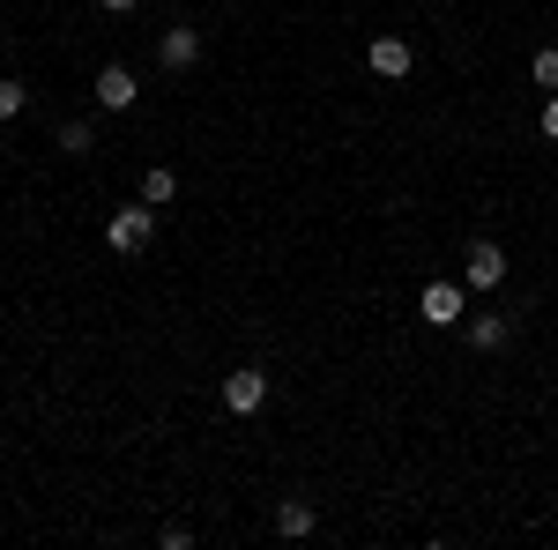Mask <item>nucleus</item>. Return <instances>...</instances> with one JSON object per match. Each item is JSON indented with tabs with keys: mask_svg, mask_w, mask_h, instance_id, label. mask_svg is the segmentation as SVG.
<instances>
[{
	"mask_svg": "<svg viewBox=\"0 0 558 550\" xmlns=\"http://www.w3.org/2000/svg\"><path fill=\"white\" fill-rule=\"evenodd\" d=\"M105 239H112V254H142V246L157 239V209H149V201H128V209L105 223Z\"/></svg>",
	"mask_w": 558,
	"mask_h": 550,
	"instance_id": "obj_1",
	"label": "nucleus"
},
{
	"mask_svg": "<svg viewBox=\"0 0 558 550\" xmlns=\"http://www.w3.org/2000/svg\"><path fill=\"white\" fill-rule=\"evenodd\" d=\"M462 283H470V291H499V283H507V254H499L492 239H470V254H462Z\"/></svg>",
	"mask_w": 558,
	"mask_h": 550,
	"instance_id": "obj_2",
	"label": "nucleus"
},
{
	"mask_svg": "<svg viewBox=\"0 0 558 550\" xmlns=\"http://www.w3.org/2000/svg\"><path fill=\"white\" fill-rule=\"evenodd\" d=\"M365 68H373L380 83H402V75L417 68V52H410V38H373L365 45Z\"/></svg>",
	"mask_w": 558,
	"mask_h": 550,
	"instance_id": "obj_3",
	"label": "nucleus"
},
{
	"mask_svg": "<svg viewBox=\"0 0 558 550\" xmlns=\"http://www.w3.org/2000/svg\"><path fill=\"white\" fill-rule=\"evenodd\" d=\"M260 402H268V380H260V365H239V372L223 380V410H231V417H254Z\"/></svg>",
	"mask_w": 558,
	"mask_h": 550,
	"instance_id": "obj_4",
	"label": "nucleus"
},
{
	"mask_svg": "<svg viewBox=\"0 0 558 550\" xmlns=\"http://www.w3.org/2000/svg\"><path fill=\"white\" fill-rule=\"evenodd\" d=\"M462 291H470V283H447V276H439V283H425L417 313H425L432 328H454V320H462Z\"/></svg>",
	"mask_w": 558,
	"mask_h": 550,
	"instance_id": "obj_5",
	"label": "nucleus"
},
{
	"mask_svg": "<svg viewBox=\"0 0 558 550\" xmlns=\"http://www.w3.org/2000/svg\"><path fill=\"white\" fill-rule=\"evenodd\" d=\"M134 97H142V83H134V68H120V60H112V68L97 75V105H105V112H128Z\"/></svg>",
	"mask_w": 558,
	"mask_h": 550,
	"instance_id": "obj_6",
	"label": "nucleus"
},
{
	"mask_svg": "<svg viewBox=\"0 0 558 550\" xmlns=\"http://www.w3.org/2000/svg\"><path fill=\"white\" fill-rule=\"evenodd\" d=\"M157 60H165V68H194V60H202V30H186V23H172V30H165V45H157Z\"/></svg>",
	"mask_w": 558,
	"mask_h": 550,
	"instance_id": "obj_7",
	"label": "nucleus"
},
{
	"mask_svg": "<svg viewBox=\"0 0 558 550\" xmlns=\"http://www.w3.org/2000/svg\"><path fill=\"white\" fill-rule=\"evenodd\" d=\"M313 528H320V513L305 506V499H283V506H276V536H291V543H299V536H313Z\"/></svg>",
	"mask_w": 558,
	"mask_h": 550,
	"instance_id": "obj_8",
	"label": "nucleus"
},
{
	"mask_svg": "<svg viewBox=\"0 0 558 550\" xmlns=\"http://www.w3.org/2000/svg\"><path fill=\"white\" fill-rule=\"evenodd\" d=\"M507 335H514V328H507L499 313H484V320H470V350H499Z\"/></svg>",
	"mask_w": 558,
	"mask_h": 550,
	"instance_id": "obj_9",
	"label": "nucleus"
},
{
	"mask_svg": "<svg viewBox=\"0 0 558 550\" xmlns=\"http://www.w3.org/2000/svg\"><path fill=\"white\" fill-rule=\"evenodd\" d=\"M172 194H179V171H165V164L142 171V201H149V209H157V201H172Z\"/></svg>",
	"mask_w": 558,
	"mask_h": 550,
	"instance_id": "obj_10",
	"label": "nucleus"
},
{
	"mask_svg": "<svg viewBox=\"0 0 558 550\" xmlns=\"http://www.w3.org/2000/svg\"><path fill=\"white\" fill-rule=\"evenodd\" d=\"M529 75H536V83H544V89H558V45H544V52L529 60Z\"/></svg>",
	"mask_w": 558,
	"mask_h": 550,
	"instance_id": "obj_11",
	"label": "nucleus"
},
{
	"mask_svg": "<svg viewBox=\"0 0 558 550\" xmlns=\"http://www.w3.org/2000/svg\"><path fill=\"white\" fill-rule=\"evenodd\" d=\"M23 105H31V89H23V83H0V120H15Z\"/></svg>",
	"mask_w": 558,
	"mask_h": 550,
	"instance_id": "obj_12",
	"label": "nucleus"
},
{
	"mask_svg": "<svg viewBox=\"0 0 558 550\" xmlns=\"http://www.w3.org/2000/svg\"><path fill=\"white\" fill-rule=\"evenodd\" d=\"M89 142H97V134H89V127H60V149H68V157H83Z\"/></svg>",
	"mask_w": 558,
	"mask_h": 550,
	"instance_id": "obj_13",
	"label": "nucleus"
},
{
	"mask_svg": "<svg viewBox=\"0 0 558 550\" xmlns=\"http://www.w3.org/2000/svg\"><path fill=\"white\" fill-rule=\"evenodd\" d=\"M544 134H551V142H558V89H551V97H544Z\"/></svg>",
	"mask_w": 558,
	"mask_h": 550,
	"instance_id": "obj_14",
	"label": "nucleus"
},
{
	"mask_svg": "<svg viewBox=\"0 0 558 550\" xmlns=\"http://www.w3.org/2000/svg\"><path fill=\"white\" fill-rule=\"evenodd\" d=\"M97 8H112V15H128V8H134V0H97Z\"/></svg>",
	"mask_w": 558,
	"mask_h": 550,
	"instance_id": "obj_15",
	"label": "nucleus"
}]
</instances>
